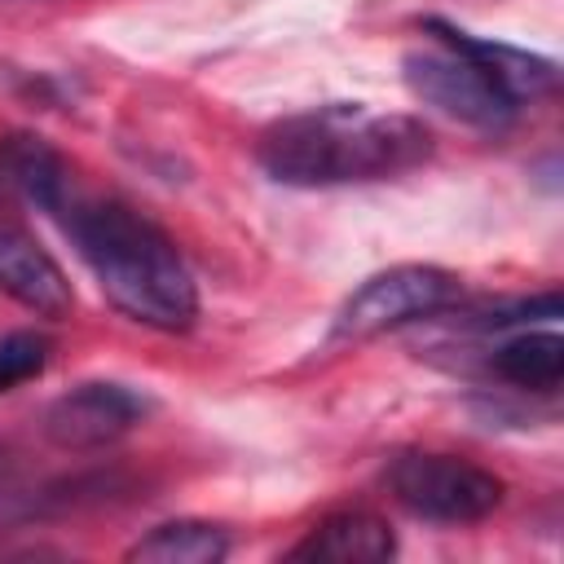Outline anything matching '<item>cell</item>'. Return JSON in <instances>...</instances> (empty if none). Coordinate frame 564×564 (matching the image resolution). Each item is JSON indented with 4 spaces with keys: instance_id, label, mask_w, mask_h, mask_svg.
<instances>
[{
    "instance_id": "1",
    "label": "cell",
    "mask_w": 564,
    "mask_h": 564,
    "mask_svg": "<svg viewBox=\"0 0 564 564\" xmlns=\"http://www.w3.org/2000/svg\"><path fill=\"white\" fill-rule=\"evenodd\" d=\"M432 154V132L414 115H379L361 101L317 106L282 119L260 141V167L282 185H352L419 167Z\"/></svg>"
},
{
    "instance_id": "2",
    "label": "cell",
    "mask_w": 564,
    "mask_h": 564,
    "mask_svg": "<svg viewBox=\"0 0 564 564\" xmlns=\"http://www.w3.org/2000/svg\"><path fill=\"white\" fill-rule=\"evenodd\" d=\"M66 229L115 308L154 330L194 326V278L159 225L123 203H70Z\"/></svg>"
},
{
    "instance_id": "3",
    "label": "cell",
    "mask_w": 564,
    "mask_h": 564,
    "mask_svg": "<svg viewBox=\"0 0 564 564\" xmlns=\"http://www.w3.org/2000/svg\"><path fill=\"white\" fill-rule=\"evenodd\" d=\"M388 485L405 511L436 524L485 520L489 511L502 507V494H507V485L489 467L458 454H423V449L401 454L388 467Z\"/></svg>"
},
{
    "instance_id": "4",
    "label": "cell",
    "mask_w": 564,
    "mask_h": 564,
    "mask_svg": "<svg viewBox=\"0 0 564 564\" xmlns=\"http://www.w3.org/2000/svg\"><path fill=\"white\" fill-rule=\"evenodd\" d=\"M458 295V278L436 264H397L375 278H366L339 308L335 335L339 339H370L383 330H397L405 322H419L427 313H441Z\"/></svg>"
},
{
    "instance_id": "5",
    "label": "cell",
    "mask_w": 564,
    "mask_h": 564,
    "mask_svg": "<svg viewBox=\"0 0 564 564\" xmlns=\"http://www.w3.org/2000/svg\"><path fill=\"white\" fill-rule=\"evenodd\" d=\"M405 84L419 101H427L441 115L471 123V128H502L516 115V101L485 75L480 62H471L454 44L410 53L405 57Z\"/></svg>"
},
{
    "instance_id": "6",
    "label": "cell",
    "mask_w": 564,
    "mask_h": 564,
    "mask_svg": "<svg viewBox=\"0 0 564 564\" xmlns=\"http://www.w3.org/2000/svg\"><path fill=\"white\" fill-rule=\"evenodd\" d=\"M145 414V401L123 383H79L48 405V436L62 449H97L123 436Z\"/></svg>"
},
{
    "instance_id": "7",
    "label": "cell",
    "mask_w": 564,
    "mask_h": 564,
    "mask_svg": "<svg viewBox=\"0 0 564 564\" xmlns=\"http://www.w3.org/2000/svg\"><path fill=\"white\" fill-rule=\"evenodd\" d=\"M0 291L40 317H66L75 308L62 264L18 225H0Z\"/></svg>"
},
{
    "instance_id": "8",
    "label": "cell",
    "mask_w": 564,
    "mask_h": 564,
    "mask_svg": "<svg viewBox=\"0 0 564 564\" xmlns=\"http://www.w3.org/2000/svg\"><path fill=\"white\" fill-rule=\"evenodd\" d=\"M0 181L40 212H53V216L70 212V167L35 132L0 137Z\"/></svg>"
},
{
    "instance_id": "9",
    "label": "cell",
    "mask_w": 564,
    "mask_h": 564,
    "mask_svg": "<svg viewBox=\"0 0 564 564\" xmlns=\"http://www.w3.org/2000/svg\"><path fill=\"white\" fill-rule=\"evenodd\" d=\"M397 551L388 520L375 511H335L317 520L304 542L291 546V560H322V564H379Z\"/></svg>"
},
{
    "instance_id": "10",
    "label": "cell",
    "mask_w": 564,
    "mask_h": 564,
    "mask_svg": "<svg viewBox=\"0 0 564 564\" xmlns=\"http://www.w3.org/2000/svg\"><path fill=\"white\" fill-rule=\"evenodd\" d=\"M427 31H432L441 44H454V48H463L471 62H480L485 75H489L516 106L529 101V97H542V93L555 84V66H551L546 57H533V53L511 48V44L476 40V35H467V31H458V26L441 22V18H427Z\"/></svg>"
},
{
    "instance_id": "11",
    "label": "cell",
    "mask_w": 564,
    "mask_h": 564,
    "mask_svg": "<svg viewBox=\"0 0 564 564\" xmlns=\"http://www.w3.org/2000/svg\"><path fill=\"white\" fill-rule=\"evenodd\" d=\"M229 555V533L207 520H172L128 546V560L145 564H216Z\"/></svg>"
},
{
    "instance_id": "12",
    "label": "cell",
    "mask_w": 564,
    "mask_h": 564,
    "mask_svg": "<svg viewBox=\"0 0 564 564\" xmlns=\"http://www.w3.org/2000/svg\"><path fill=\"white\" fill-rule=\"evenodd\" d=\"M494 370L529 392H551L564 379V339L555 330H529L494 352Z\"/></svg>"
},
{
    "instance_id": "13",
    "label": "cell",
    "mask_w": 564,
    "mask_h": 564,
    "mask_svg": "<svg viewBox=\"0 0 564 564\" xmlns=\"http://www.w3.org/2000/svg\"><path fill=\"white\" fill-rule=\"evenodd\" d=\"M48 361V339L35 335V330H18V335H4L0 339V392L35 379Z\"/></svg>"
}]
</instances>
